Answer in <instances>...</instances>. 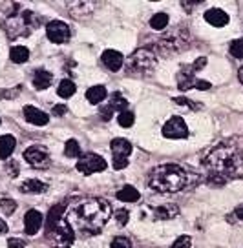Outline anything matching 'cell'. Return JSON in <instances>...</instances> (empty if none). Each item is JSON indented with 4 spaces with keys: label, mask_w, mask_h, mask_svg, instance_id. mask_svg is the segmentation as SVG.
<instances>
[{
    "label": "cell",
    "mask_w": 243,
    "mask_h": 248,
    "mask_svg": "<svg viewBox=\"0 0 243 248\" xmlns=\"http://www.w3.org/2000/svg\"><path fill=\"white\" fill-rule=\"evenodd\" d=\"M110 217V202L106 199H101V197H90V199H84L73 206L68 221L82 235H95L104 228Z\"/></svg>",
    "instance_id": "1"
},
{
    "label": "cell",
    "mask_w": 243,
    "mask_h": 248,
    "mask_svg": "<svg viewBox=\"0 0 243 248\" xmlns=\"http://www.w3.org/2000/svg\"><path fill=\"white\" fill-rule=\"evenodd\" d=\"M205 164L209 168V183L214 186L223 185L228 179L243 177V152L236 148L221 146L214 150Z\"/></svg>",
    "instance_id": "2"
},
{
    "label": "cell",
    "mask_w": 243,
    "mask_h": 248,
    "mask_svg": "<svg viewBox=\"0 0 243 248\" xmlns=\"http://www.w3.org/2000/svg\"><path fill=\"white\" fill-rule=\"evenodd\" d=\"M197 177L181 168L179 164H161L150 171L148 186L159 194H176L196 185Z\"/></svg>",
    "instance_id": "3"
},
{
    "label": "cell",
    "mask_w": 243,
    "mask_h": 248,
    "mask_svg": "<svg viewBox=\"0 0 243 248\" xmlns=\"http://www.w3.org/2000/svg\"><path fill=\"white\" fill-rule=\"evenodd\" d=\"M42 22V18L39 15H35L33 11H24L18 13L16 16L9 18V22L6 24V31L11 37H18V35H28L33 30H37Z\"/></svg>",
    "instance_id": "4"
},
{
    "label": "cell",
    "mask_w": 243,
    "mask_h": 248,
    "mask_svg": "<svg viewBox=\"0 0 243 248\" xmlns=\"http://www.w3.org/2000/svg\"><path fill=\"white\" fill-rule=\"evenodd\" d=\"M126 66H128V70L132 71V73H139V75L150 73L157 66V57L152 49L141 47L135 53H132V57L126 62Z\"/></svg>",
    "instance_id": "5"
},
{
    "label": "cell",
    "mask_w": 243,
    "mask_h": 248,
    "mask_svg": "<svg viewBox=\"0 0 243 248\" xmlns=\"http://www.w3.org/2000/svg\"><path fill=\"white\" fill-rule=\"evenodd\" d=\"M106 166H108L106 161L97 154H86L77 161V170L84 175H92V173L106 170Z\"/></svg>",
    "instance_id": "6"
},
{
    "label": "cell",
    "mask_w": 243,
    "mask_h": 248,
    "mask_svg": "<svg viewBox=\"0 0 243 248\" xmlns=\"http://www.w3.org/2000/svg\"><path fill=\"white\" fill-rule=\"evenodd\" d=\"M46 35L53 44H66L71 37V31L70 26L63 20H51L46 26Z\"/></svg>",
    "instance_id": "7"
},
{
    "label": "cell",
    "mask_w": 243,
    "mask_h": 248,
    "mask_svg": "<svg viewBox=\"0 0 243 248\" xmlns=\"http://www.w3.org/2000/svg\"><path fill=\"white\" fill-rule=\"evenodd\" d=\"M163 135H165L166 139H187L188 126L183 121V117H170L165 123V126H163Z\"/></svg>",
    "instance_id": "8"
},
{
    "label": "cell",
    "mask_w": 243,
    "mask_h": 248,
    "mask_svg": "<svg viewBox=\"0 0 243 248\" xmlns=\"http://www.w3.org/2000/svg\"><path fill=\"white\" fill-rule=\"evenodd\" d=\"M53 237H55L57 248H70L73 245V241H75V230L71 228L68 219H64L63 223L57 226V230L53 232Z\"/></svg>",
    "instance_id": "9"
},
{
    "label": "cell",
    "mask_w": 243,
    "mask_h": 248,
    "mask_svg": "<svg viewBox=\"0 0 243 248\" xmlns=\"http://www.w3.org/2000/svg\"><path fill=\"white\" fill-rule=\"evenodd\" d=\"M126 108H128V101H126L125 97H123V95H121L119 92L112 93V97H110V101H108V104L101 108L102 121H110L112 115H113L115 111L123 113V111H126Z\"/></svg>",
    "instance_id": "10"
},
{
    "label": "cell",
    "mask_w": 243,
    "mask_h": 248,
    "mask_svg": "<svg viewBox=\"0 0 243 248\" xmlns=\"http://www.w3.org/2000/svg\"><path fill=\"white\" fill-rule=\"evenodd\" d=\"M24 159L32 164V166H35V168H48L49 163H51L49 154H48L44 148H39V146L28 148L24 152Z\"/></svg>",
    "instance_id": "11"
},
{
    "label": "cell",
    "mask_w": 243,
    "mask_h": 248,
    "mask_svg": "<svg viewBox=\"0 0 243 248\" xmlns=\"http://www.w3.org/2000/svg\"><path fill=\"white\" fill-rule=\"evenodd\" d=\"M145 210H148L150 212V219H154V221H166V219H174V217L179 214V208L176 206V204H170V202H166V204H159V206H146Z\"/></svg>",
    "instance_id": "12"
},
{
    "label": "cell",
    "mask_w": 243,
    "mask_h": 248,
    "mask_svg": "<svg viewBox=\"0 0 243 248\" xmlns=\"http://www.w3.org/2000/svg\"><path fill=\"white\" fill-rule=\"evenodd\" d=\"M64 210H66V201L59 202V204H55V206H51V208H49V212H48V217H46V232H48V235H53V232L57 230V226L63 223Z\"/></svg>",
    "instance_id": "13"
},
{
    "label": "cell",
    "mask_w": 243,
    "mask_h": 248,
    "mask_svg": "<svg viewBox=\"0 0 243 248\" xmlns=\"http://www.w3.org/2000/svg\"><path fill=\"white\" fill-rule=\"evenodd\" d=\"M66 8L70 9V15L73 16V18H86L88 15L94 13L95 4L94 2L77 0V2H66Z\"/></svg>",
    "instance_id": "14"
},
{
    "label": "cell",
    "mask_w": 243,
    "mask_h": 248,
    "mask_svg": "<svg viewBox=\"0 0 243 248\" xmlns=\"http://www.w3.org/2000/svg\"><path fill=\"white\" fill-rule=\"evenodd\" d=\"M42 221H44V217H42L39 210H30L26 214V217H24V230H26V233L28 235H35L40 230Z\"/></svg>",
    "instance_id": "15"
},
{
    "label": "cell",
    "mask_w": 243,
    "mask_h": 248,
    "mask_svg": "<svg viewBox=\"0 0 243 248\" xmlns=\"http://www.w3.org/2000/svg\"><path fill=\"white\" fill-rule=\"evenodd\" d=\"M102 64L108 68L110 71H119L123 68V64H125V57L115 51V49H106L104 53H102Z\"/></svg>",
    "instance_id": "16"
},
{
    "label": "cell",
    "mask_w": 243,
    "mask_h": 248,
    "mask_svg": "<svg viewBox=\"0 0 243 248\" xmlns=\"http://www.w3.org/2000/svg\"><path fill=\"white\" fill-rule=\"evenodd\" d=\"M24 119L35 126H44L49 121V115L44 113L42 109L35 108V106H24Z\"/></svg>",
    "instance_id": "17"
},
{
    "label": "cell",
    "mask_w": 243,
    "mask_h": 248,
    "mask_svg": "<svg viewBox=\"0 0 243 248\" xmlns=\"http://www.w3.org/2000/svg\"><path fill=\"white\" fill-rule=\"evenodd\" d=\"M196 71L192 70V66H187L178 73V88L181 92H187L190 88H196V80L197 78L194 77Z\"/></svg>",
    "instance_id": "18"
},
{
    "label": "cell",
    "mask_w": 243,
    "mask_h": 248,
    "mask_svg": "<svg viewBox=\"0 0 243 248\" xmlns=\"http://www.w3.org/2000/svg\"><path fill=\"white\" fill-rule=\"evenodd\" d=\"M205 20L214 26V28H223V26H227L228 24V15L223 11V9H209L207 13H205Z\"/></svg>",
    "instance_id": "19"
},
{
    "label": "cell",
    "mask_w": 243,
    "mask_h": 248,
    "mask_svg": "<svg viewBox=\"0 0 243 248\" xmlns=\"http://www.w3.org/2000/svg\"><path fill=\"white\" fill-rule=\"evenodd\" d=\"M48 190V185L39 179H26L20 183V192L24 194H44Z\"/></svg>",
    "instance_id": "20"
},
{
    "label": "cell",
    "mask_w": 243,
    "mask_h": 248,
    "mask_svg": "<svg viewBox=\"0 0 243 248\" xmlns=\"http://www.w3.org/2000/svg\"><path fill=\"white\" fill-rule=\"evenodd\" d=\"M110 148L113 157H125V159H128V155L132 154V144L126 139H113Z\"/></svg>",
    "instance_id": "21"
},
{
    "label": "cell",
    "mask_w": 243,
    "mask_h": 248,
    "mask_svg": "<svg viewBox=\"0 0 243 248\" xmlns=\"http://www.w3.org/2000/svg\"><path fill=\"white\" fill-rule=\"evenodd\" d=\"M106 95H108L106 88L101 84H97V86H92L86 92V99L90 104H101V102L106 99Z\"/></svg>",
    "instance_id": "22"
},
{
    "label": "cell",
    "mask_w": 243,
    "mask_h": 248,
    "mask_svg": "<svg viewBox=\"0 0 243 248\" xmlns=\"http://www.w3.org/2000/svg\"><path fill=\"white\" fill-rule=\"evenodd\" d=\"M15 144L16 140L13 135H2L0 137V159H9V155L13 154V150H15Z\"/></svg>",
    "instance_id": "23"
},
{
    "label": "cell",
    "mask_w": 243,
    "mask_h": 248,
    "mask_svg": "<svg viewBox=\"0 0 243 248\" xmlns=\"http://www.w3.org/2000/svg\"><path fill=\"white\" fill-rule=\"evenodd\" d=\"M51 78L53 75L46 70H37L33 73V86L37 88V90H46L48 86L51 84Z\"/></svg>",
    "instance_id": "24"
},
{
    "label": "cell",
    "mask_w": 243,
    "mask_h": 248,
    "mask_svg": "<svg viewBox=\"0 0 243 248\" xmlns=\"http://www.w3.org/2000/svg\"><path fill=\"white\" fill-rule=\"evenodd\" d=\"M139 197H141V194L130 185L123 186L117 192V199L123 202H135V201H139Z\"/></svg>",
    "instance_id": "25"
},
{
    "label": "cell",
    "mask_w": 243,
    "mask_h": 248,
    "mask_svg": "<svg viewBox=\"0 0 243 248\" xmlns=\"http://www.w3.org/2000/svg\"><path fill=\"white\" fill-rule=\"evenodd\" d=\"M9 59L15 62V64H24L30 59V49L26 46H13L9 51Z\"/></svg>",
    "instance_id": "26"
},
{
    "label": "cell",
    "mask_w": 243,
    "mask_h": 248,
    "mask_svg": "<svg viewBox=\"0 0 243 248\" xmlns=\"http://www.w3.org/2000/svg\"><path fill=\"white\" fill-rule=\"evenodd\" d=\"M75 84H73V80H70V78H64V80H61V84H59V88H57V93H59V97H63V99H68V97H71L73 93H75Z\"/></svg>",
    "instance_id": "27"
},
{
    "label": "cell",
    "mask_w": 243,
    "mask_h": 248,
    "mask_svg": "<svg viewBox=\"0 0 243 248\" xmlns=\"http://www.w3.org/2000/svg\"><path fill=\"white\" fill-rule=\"evenodd\" d=\"M166 26H168V15L166 13H163V11H159V13H156V15L150 18V28L152 30H165Z\"/></svg>",
    "instance_id": "28"
},
{
    "label": "cell",
    "mask_w": 243,
    "mask_h": 248,
    "mask_svg": "<svg viewBox=\"0 0 243 248\" xmlns=\"http://www.w3.org/2000/svg\"><path fill=\"white\" fill-rule=\"evenodd\" d=\"M64 155L66 157H79L81 155V146H79V142L75 139H70L66 144H64Z\"/></svg>",
    "instance_id": "29"
},
{
    "label": "cell",
    "mask_w": 243,
    "mask_h": 248,
    "mask_svg": "<svg viewBox=\"0 0 243 248\" xmlns=\"http://www.w3.org/2000/svg\"><path fill=\"white\" fill-rule=\"evenodd\" d=\"M15 210H16V202L13 201V199H9V197H2V199H0V212H2V214L11 216Z\"/></svg>",
    "instance_id": "30"
},
{
    "label": "cell",
    "mask_w": 243,
    "mask_h": 248,
    "mask_svg": "<svg viewBox=\"0 0 243 248\" xmlns=\"http://www.w3.org/2000/svg\"><path fill=\"white\" fill-rule=\"evenodd\" d=\"M117 123L123 126V128H130L133 123H135V115H133L132 111H123V113H119L117 115Z\"/></svg>",
    "instance_id": "31"
},
{
    "label": "cell",
    "mask_w": 243,
    "mask_h": 248,
    "mask_svg": "<svg viewBox=\"0 0 243 248\" xmlns=\"http://www.w3.org/2000/svg\"><path fill=\"white\" fill-rule=\"evenodd\" d=\"M228 49H230V55H232L234 59L243 61V40H232Z\"/></svg>",
    "instance_id": "32"
},
{
    "label": "cell",
    "mask_w": 243,
    "mask_h": 248,
    "mask_svg": "<svg viewBox=\"0 0 243 248\" xmlns=\"http://www.w3.org/2000/svg\"><path fill=\"white\" fill-rule=\"evenodd\" d=\"M110 248H132V243H130V239H128V237L119 235V237H115V239L112 241Z\"/></svg>",
    "instance_id": "33"
},
{
    "label": "cell",
    "mask_w": 243,
    "mask_h": 248,
    "mask_svg": "<svg viewBox=\"0 0 243 248\" xmlns=\"http://www.w3.org/2000/svg\"><path fill=\"white\" fill-rule=\"evenodd\" d=\"M190 245H192V239L188 235H181V237L174 241L172 248H190Z\"/></svg>",
    "instance_id": "34"
},
{
    "label": "cell",
    "mask_w": 243,
    "mask_h": 248,
    "mask_svg": "<svg viewBox=\"0 0 243 248\" xmlns=\"http://www.w3.org/2000/svg\"><path fill=\"white\" fill-rule=\"evenodd\" d=\"M128 219H130L128 210H117V212H115V221H117V225L125 226L126 223H128Z\"/></svg>",
    "instance_id": "35"
},
{
    "label": "cell",
    "mask_w": 243,
    "mask_h": 248,
    "mask_svg": "<svg viewBox=\"0 0 243 248\" xmlns=\"http://www.w3.org/2000/svg\"><path fill=\"white\" fill-rule=\"evenodd\" d=\"M176 104H179V106H187V108H192V109H197V104H192L190 99H185V97H176L174 99Z\"/></svg>",
    "instance_id": "36"
},
{
    "label": "cell",
    "mask_w": 243,
    "mask_h": 248,
    "mask_svg": "<svg viewBox=\"0 0 243 248\" xmlns=\"http://www.w3.org/2000/svg\"><path fill=\"white\" fill-rule=\"evenodd\" d=\"M126 166H128V159H125V157H113V168L115 170H123Z\"/></svg>",
    "instance_id": "37"
},
{
    "label": "cell",
    "mask_w": 243,
    "mask_h": 248,
    "mask_svg": "<svg viewBox=\"0 0 243 248\" xmlns=\"http://www.w3.org/2000/svg\"><path fill=\"white\" fill-rule=\"evenodd\" d=\"M20 92V88H16V90H0V99H15L16 93Z\"/></svg>",
    "instance_id": "38"
},
{
    "label": "cell",
    "mask_w": 243,
    "mask_h": 248,
    "mask_svg": "<svg viewBox=\"0 0 243 248\" xmlns=\"http://www.w3.org/2000/svg\"><path fill=\"white\" fill-rule=\"evenodd\" d=\"M8 247L9 248H24V247H26V243H24L22 239H18V237H9Z\"/></svg>",
    "instance_id": "39"
},
{
    "label": "cell",
    "mask_w": 243,
    "mask_h": 248,
    "mask_svg": "<svg viewBox=\"0 0 243 248\" xmlns=\"http://www.w3.org/2000/svg\"><path fill=\"white\" fill-rule=\"evenodd\" d=\"M68 113V108L64 106V104H55L53 106V115L55 117H63V115H66Z\"/></svg>",
    "instance_id": "40"
},
{
    "label": "cell",
    "mask_w": 243,
    "mask_h": 248,
    "mask_svg": "<svg viewBox=\"0 0 243 248\" xmlns=\"http://www.w3.org/2000/svg\"><path fill=\"white\" fill-rule=\"evenodd\" d=\"M205 64H207V57H199V59H197L194 64H190V66H192V70H194V71H199Z\"/></svg>",
    "instance_id": "41"
},
{
    "label": "cell",
    "mask_w": 243,
    "mask_h": 248,
    "mask_svg": "<svg viewBox=\"0 0 243 248\" xmlns=\"http://www.w3.org/2000/svg\"><path fill=\"white\" fill-rule=\"evenodd\" d=\"M196 88L197 90H201V92H205V90H209V88H211V82H209V80H199V78H197Z\"/></svg>",
    "instance_id": "42"
},
{
    "label": "cell",
    "mask_w": 243,
    "mask_h": 248,
    "mask_svg": "<svg viewBox=\"0 0 243 248\" xmlns=\"http://www.w3.org/2000/svg\"><path fill=\"white\" fill-rule=\"evenodd\" d=\"M232 217H238L240 221H243V204H242V206H238V208L234 210V214H232Z\"/></svg>",
    "instance_id": "43"
},
{
    "label": "cell",
    "mask_w": 243,
    "mask_h": 248,
    "mask_svg": "<svg viewBox=\"0 0 243 248\" xmlns=\"http://www.w3.org/2000/svg\"><path fill=\"white\" fill-rule=\"evenodd\" d=\"M6 232H8V225H6L4 219H0V233H6Z\"/></svg>",
    "instance_id": "44"
},
{
    "label": "cell",
    "mask_w": 243,
    "mask_h": 248,
    "mask_svg": "<svg viewBox=\"0 0 243 248\" xmlns=\"http://www.w3.org/2000/svg\"><path fill=\"white\" fill-rule=\"evenodd\" d=\"M238 78H240V82L243 84V68H240V70H238Z\"/></svg>",
    "instance_id": "45"
}]
</instances>
